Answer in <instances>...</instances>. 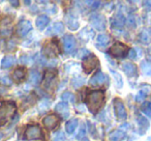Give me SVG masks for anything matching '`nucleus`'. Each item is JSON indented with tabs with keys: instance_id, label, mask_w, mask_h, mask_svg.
I'll return each mask as SVG.
<instances>
[{
	"instance_id": "obj_28",
	"label": "nucleus",
	"mask_w": 151,
	"mask_h": 141,
	"mask_svg": "<svg viewBox=\"0 0 151 141\" xmlns=\"http://www.w3.org/2000/svg\"><path fill=\"white\" fill-rule=\"evenodd\" d=\"M61 99L63 100L64 102H67V103H71L73 104L76 102V97L73 93L70 91H65L61 95Z\"/></svg>"
},
{
	"instance_id": "obj_6",
	"label": "nucleus",
	"mask_w": 151,
	"mask_h": 141,
	"mask_svg": "<svg viewBox=\"0 0 151 141\" xmlns=\"http://www.w3.org/2000/svg\"><path fill=\"white\" fill-rule=\"evenodd\" d=\"M24 136H25L26 139H29V140H32V139H42V132L38 126H36V124H31V126L27 127Z\"/></svg>"
},
{
	"instance_id": "obj_18",
	"label": "nucleus",
	"mask_w": 151,
	"mask_h": 141,
	"mask_svg": "<svg viewBox=\"0 0 151 141\" xmlns=\"http://www.w3.org/2000/svg\"><path fill=\"white\" fill-rule=\"evenodd\" d=\"M150 91H151V86H150V85H148V84L143 85V86L141 87V90L137 93L136 98H134V99H136V102L144 101V99L146 98V95H148V93H150Z\"/></svg>"
},
{
	"instance_id": "obj_32",
	"label": "nucleus",
	"mask_w": 151,
	"mask_h": 141,
	"mask_svg": "<svg viewBox=\"0 0 151 141\" xmlns=\"http://www.w3.org/2000/svg\"><path fill=\"white\" fill-rule=\"evenodd\" d=\"M141 109L144 112V114H146L148 117H151V103H149V102L143 103V105L141 106Z\"/></svg>"
},
{
	"instance_id": "obj_5",
	"label": "nucleus",
	"mask_w": 151,
	"mask_h": 141,
	"mask_svg": "<svg viewBox=\"0 0 151 141\" xmlns=\"http://www.w3.org/2000/svg\"><path fill=\"white\" fill-rule=\"evenodd\" d=\"M91 26L96 30H105L106 28V18L101 14H93L89 18Z\"/></svg>"
},
{
	"instance_id": "obj_2",
	"label": "nucleus",
	"mask_w": 151,
	"mask_h": 141,
	"mask_svg": "<svg viewBox=\"0 0 151 141\" xmlns=\"http://www.w3.org/2000/svg\"><path fill=\"white\" fill-rule=\"evenodd\" d=\"M16 109L17 107L14 102H4L0 106V127L4 126L7 121H9L16 113Z\"/></svg>"
},
{
	"instance_id": "obj_24",
	"label": "nucleus",
	"mask_w": 151,
	"mask_h": 141,
	"mask_svg": "<svg viewBox=\"0 0 151 141\" xmlns=\"http://www.w3.org/2000/svg\"><path fill=\"white\" fill-rule=\"evenodd\" d=\"M110 43V36L107 35V34L105 33H101L97 35L96 38V46L99 47H103V48H105L106 46H107L108 44Z\"/></svg>"
},
{
	"instance_id": "obj_30",
	"label": "nucleus",
	"mask_w": 151,
	"mask_h": 141,
	"mask_svg": "<svg viewBox=\"0 0 151 141\" xmlns=\"http://www.w3.org/2000/svg\"><path fill=\"white\" fill-rule=\"evenodd\" d=\"M55 79V74L53 72H47L46 76H45V87H49L53 80Z\"/></svg>"
},
{
	"instance_id": "obj_4",
	"label": "nucleus",
	"mask_w": 151,
	"mask_h": 141,
	"mask_svg": "<svg viewBox=\"0 0 151 141\" xmlns=\"http://www.w3.org/2000/svg\"><path fill=\"white\" fill-rule=\"evenodd\" d=\"M126 52H127V47L126 45L122 44L120 42H117L111 47L110 49V53L113 57H116V58H123L125 57Z\"/></svg>"
},
{
	"instance_id": "obj_17",
	"label": "nucleus",
	"mask_w": 151,
	"mask_h": 141,
	"mask_svg": "<svg viewBox=\"0 0 151 141\" xmlns=\"http://www.w3.org/2000/svg\"><path fill=\"white\" fill-rule=\"evenodd\" d=\"M64 29V26H63L62 22H56V23L53 24V26H51L48 29V31L46 32L47 35H56L59 34L63 31Z\"/></svg>"
},
{
	"instance_id": "obj_42",
	"label": "nucleus",
	"mask_w": 151,
	"mask_h": 141,
	"mask_svg": "<svg viewBox=\"0 0 151 141\" xmlns=\"http://www.w3.org/2000/svg\"><path fill=\"white\" fill-rule=\"evenodd\" d=\"M9 2H11V4H13V7H19V1H14V0H12Z\"/></svg>"
},
{
	"instance_id": "obj_38",
	"label": "nucleus",
	"mask_w": 151,
	"mask_h": 141,
	"mask_svg": "<svg viewBox=\"0 0 151 141\" xmlns=\"http://www.w3.org/2000/svg\"><path fill=\"white\" fill-rule=\"evenodd\" d=\"M11 33H12V30L7 29V28L0 30V36H9V35H11Z\"/></svg>"
},
{
	"instance_id": "obj_43",
	"label": "nucleus",
	"mask_w": 151,
	"mask_h": 141,
	"mask_svg": "<svg viewBox=\"0 0 151 141\" xmlns=\"http://www.w3.org/2000/svg\"><path fill=\"white\" fill-rule=\"evenodd\" d=\"M82 141H90V140H89L88 138H86V137H85L84 139H82Z\"/></svg>"
},
{
	"instance_id": "obj_25",
	"label": "nucleus",
	"mask_w": 151,
	"mask_h": 141,
	"mask_svg": "<svg viewBox=\"0 0 151 141\" xmlns=\"http://www.w3.org/2000/svg\"><path fill=\"white\" fill-rule=\"evenodd\" d=\"M125 138V134L121 130H115L110 134V141H123Z\"/></svg>"
},
{
	"instance_id": "obj_3",
	"label": "nucleus",
	"mask_w": 151,
	"mask_h": 141,
	"mask_svg": "<svg viewBox=\"0 0 151 141\" xmlns=\"http://www.w3.org/2000/svg\"><path fill=\"white\" fill-rule=\"evenodd\" d=\"M97 65H99V59L93 54H89L88 56L85 57L84 61L82 63V67L86 74H89V73L92 72L93 69H96Z\"/></svg>"
},
{
	"instance_id": "obj_15",
	"label": "nucleus",
	"mask_w": 151,
	"mask_h": 141,
	"mask_svg": "<svg viewBox=\"0 0 151 141\" xmlns=\"http://www.w3.org/2000/svg\"><path fill=\"white\" fill-rule=\"evenodd\" d=\"M122 69L126 74V76L132 78V77L137 76V67L132 62H124L122 64Z\"/></svg>"
},
{
	"instance_id": "obj_34",
	"label": "nucleus",
	"mask_w": 151,
	"mask_h": 141,
	"mask_svg": "<svg viewBox=\"0 0 151 141\" xmlns=\"http://www.w3.org/2000/svg\"><path fill=\"white\" fill-rule=\"evenodd\" d=\"M52 141H65V136H64V133L59 131V132L55 133L54 137H53V140Z\"/></svg>"
},
{
	"instance_id": "obj_39",
	"label": "nucleus",
	"mask_w": 151,
	"mask_h": 141,
	"mask_svg": "<svg viewBox=\"0 0 151 141\" xmlns=\"http://www.w3.org/2000/svg\"><path fill=\"white\" fill-rule=\"evenodd\" d=\"M128 57L130 59H136L137 58V53H136V50L134 49H130L128 51Z\"/></svg>"
},
{
	"instance_id": "obj_41",
	"label": "nucleus",
	"mask_w": 151,
	"mask_h": 141,
	"mask_svg": "<svg viewBox=\"0 0 151 141\" xmlns=\"http://www.w3.org/2000/svg\"><path fill=\"white\" fill-rule=\"evenodd\" d=\"M143 7H147V9H151V1H144L143 2Z\"/></svg>"
},
{
	"instance_id": "obj_1",
	"label": "nucleus",
	"mask_w": 151,
	"mask_h": 141,
	"mask_svg": "<svg viewBox=\"0 0 151 141\" xmlns=\"http://www.w3.org/2000/svg\"><path fill=\"white\" fill-rule=\"evenodd\" d=\"M105 100V93L101 90H93L87 95V106L91 113H96Z\"/></svg>"
},
{
	"instance_id": "obj_7",
	"label": "nucleus",
	"mask_w": 151,
	"mask_h": 141,
	"mask_svg": "<svg viewBox=\"0 0 151 141\" xmlns=\"http://www.w3.org/2000/svg\"><path fill=\"white\" fill-rule=\"evenodd\" d=\"M32 30V25L28 20H22L16 27V32L19 36H25Z\"/></svg>"
},
{
	"instance_id": "obj_44",
	"label": "nucleus",
	"mask_w": 151,
	"mask_h": 141,
	"mask_svg": "<svg viewBox=\"0 0 151 141\" xmlns=\"http://www.w3.org/2000/svg\"><path fill=\"white\" fill-rule=\"evenodd\" d=\"M1 138H2V134L0 133V140H1Z\"/></svg>"
},
{
	"instance_id": "obj_12",
	"label": "nucleus",
	"mask_w": 151,
	"mask_h": 141,
	"mask_svg": "<svg viewBox=\"0 0 151 141\" xmlns=\"http://www.w3.org/2000/svg\"><path fill=\"white\" fill-rule=\"evenodd\" d=\"M126 22V19L122 14L118 13L116 15H114L113 17L111 18V27L112 28H121L124 26Z\"/></svg>"
},
{
	"instance_id": "obj_35",
	"label": "nucleus",
	"mask_w": 151,
	"mask_h": 141,
	"mask_svg": "<svg viewBox=\"0 0 151 141\" xmlns=\"http://www.w3.org/2000/svg\"><path fill=\"white\" fill-rule=\"evenodd\" d=\"M127 26L129 28H136L137 24H136V18L134 16H129L127 18Z\"/></svg>"
},
{
	"instance_id": "obj_20",
	"label": "nucleus",
	"mask_w": 151,
	"mask_h": 141,
	"mask_svg": "<svg viewBox=\"0 0 151 141\" xmlns=\"http://www.w3.org/2000/svg\"><path fill=\"white\" fill-rule=\"evenodd\" d=\"M16 63V58L13 55H6L1 61V69H9Z\"/></svg>"
},
{
	"instance_id": "obj_19",
	"label": "nucleus",
	"mask_w": 151,
	"mask_h": 141,
	"mask_svg": "<svg viewBox=\"0 0 151 141\" xmlns=\"http://www.w3.org/2000/svg\"><path fill=\"white\" fill-rule=\"evenodd\" d=\"M49 22H50V19H49L47 16H45V15L38 16V17L36 18V21H35L36 27H37L40 30H44L45 28L48 26Z\"/></svg>"
},
{
	"instance_id": "obj_14",
	"label": "nucleus",
	"mask_w": 151,
	"mask_h": 141,
	"mask_svg": "<svg viewBox=\"0 0 151 141\" xmlns=\"http://www.w3.org/2000/svg\"><path fill=\"white\" fill-rule=\"evenodd\" d=\"M105 82H106V76L104 75L103 72H101V71L95 73L94 76H92V78H91L90 81H89L91 86H101V85H104Z\"/></svg>"
},
{
	"instance_id": "obj_33",
	"label": "nucleus",
	"mask_w": 151,
	"mask_h": 141,
	"mask_svg": "<svg viewBox=\"0 0 151 141\" xmlns=\"http://www.w3.org/2000/svg\"><path fill=\"white\" fill-rule=\"evenodd\" d=\"M84 83H85V79L83 78V77H76V78H73V80H71V84H73V86L76 87V88L82 86Z\"/></svg>"
},
{
	"instance_id": "obj_29",
	"label": "nucleus",
	"mask_w": 151,
	"mask_h": 141,
	"mask_svg": "<svg viewBox=\"0 0 151 141\" xmlns=\"http://www.w3.org/2000/svg\"><path fill=\"white\" fill-rule=\"evenodd\" d=\"M141 69L142 72L146 76H151V63L147 62V61H142L141 63Z\"/></svg>"
},
{
	"instance_id": "obj_40",
	"label": "nucleus",
	"mask_w": 151,
	"mask_h": 141,
	"mask_svg": "<svg viewBox=\"0 0 151 141\" xmlns=\"http://www.w3.org/2000/svg\"><path fill=\"white\" fill-rule=\"evenodd\" d=\"M146 59H147V61L151 62V48L147 50V52H146Z\"/></svg>"
},
{
	"instance_id": "obj_22",
	"label": "nucleus",
	"mask_w": 151,
	"mask_h": 141,
	"mask_svg": "<svg viewBox=\"0 0 151 141\" xmlns=\"http://www.w3.org/2000/svg\"><path fill=\"white\" fill-rule=\"evenodd\" d=\"M137 124L139 126V129L141 130L142 134H145V132L147 131V129L149 128V121L144 117V116H138L137 118Z\"/></svg>"
},
{
	"instance_id": "obj_31",
	"label": "nucleus",
	"mask_w": 151,
	"mask_h": 141,
	"mask_svg": "<svg viewBox=\"0 0 151 141\" xmlns=\"http://www.w3.org/2000/svg\"><path fill=\"white\" fill-rule=\"evenodd\" d=\"M0 84L3 86H11L13 84V80L7 75H1L0 76Z\"/></svg>"
},
{
	"instance_id": "obj_45",
	"label": "nucleus",
	"mask_w": 151,
	"mask_h": 141,
	"mask_svg": "<svg viewBox=\"0 0 151 141\" xmlns=\"http://www.w3.org/2000/svg\"><path fill=\"white\" fill-rule=\"evenodd\" d=\"M149 141H151V137H150V138H149Z\"/></svg>"
},
{
	"instance_id": "obj_27",
	"label": "nucleus",
	"mask_w": 151,
	"mask_h": 141,
	"mask_svg": "<svg viewBox=\"0 0 151 141\" xmlns=\"http://www.w3.org/2000/svg\"><path fill=\"white\" fill-rule=\"evenodd\" d=\"M111 74H112V76H113L114 80H115V83H116V86H117V88H122V86H123V81H122L121 75H120L119 73L113 71V69H111Z\"/></svg>"
},
{
	"instance_id": "obj_10",
	"label": "nucleus",
	"mask_w": 151,
	"mask_h": 141,
	"mask_svg": "<svg viewBox=\"0 0 151 141\" xmlns=\"http://www.w3.org/2000/svg\"><path fill=\"white\" fill-rule=\"evenodd\" d=\"M64 21L66 23L67 27L70 30L75 31L79 28V22H78V18L76 17L73 13H68L64 18Z\"/></svg>"
},
{
	"instance_id": "obj_37",
	"label": "nucleus",
	"mask_w": 151,
	"mask_h": 141,
	"mask_svg": "<svg viewBox=\"0 0 151 141\" xmlns=\"http://www.w3.org/2000/svg\"><path fill=\"white\" fill-rule=\"evenodd\" d=\"M85 137H86V130H85V124H83V126L81 127L80 133L78 134L77 138H78V139H81V138H85Z\"/></svg>"
},
{
	"instance_id": "obj_8",
	"label": "nucleus",
	"mask_w": 151,
	"mask_h": 141,
	"mask_svg": "<svg viewBox=\"0 0 151 141\" xmlns=\"http://www.w3.org/2000/svg\"><path fill=\"white\" fill-rule=\"evenodd\" d=\"M42 124L48 130H54L59 124V119L55 114H49L42 119Z\"/></svg>"
},
{
	"instance_id": "obj_13",
	"label": "nucleus",
	"mask_w": 151,
	"mask_h": 141,
	"mask_svg": "<svg viewBox=\"0 0 151 141\" xmlns=\"http://www.w3.org/2000/svg\"><path fill=\"white\" fill-rule=\"evenodd\" d=\"M138 38L143 45L151 44V28L145 27L144 29H142V31L139 33Z\"/></svg>"
},
{
	"instance_id": "obj_16",
	"label": "nucleus",
	"mask_w": 151,
	"mask_h": 141,
	"mask_svg": "<svg viewBox=\"0 0 151 141\" xmlns=\"http://www.w3.org/2000/svg\"><path fill=\"white\" fill-rule=\"evenodd\" d=\"M55 111L58 114H60L63 118H67L69 116V107L66 103H58L55 107Z\"/></svg>"
},
{
	"instance_id": "obj_9",
	"label": "nucleus",
	"mask_w": 151,
	"mask_h": 141,
	"mask_svg": "<svg viewBox=\"0 0 151 141\" xmlns=\"http://www.w3.org/2000/svg\"><path fill=\"white\" fill-rule=\"evenodd\" d=\"M114 109H115V113L119 119H125L126 116H127V113H126L123 103L119 99L114 100Z\"/></svg>"
},
{
	"instance_id": "obj_11",
	"label": "nucleus",
	"mask_w": 151,
	"mask_h": 141,
	"mask_svg": "<svg viewBox=\"0 0 151 141\" xmlns=\"http://www.w3.org/2000/svg\"><path fill=\"white\" fill-rule=\"evenodd\" d=\"M63 47H64V51L66 53H69L75 49L76 47V38L73 35L70 34H66L63 38Z\"/></svg>"
},
{
	"instance_id": "obj_36",
	"label": "nucleus",
	"mask_w": 151,
	"mask_h": 141,
	"mask_svg": "<svg viewBox=\"0 0 151 141\" xmlns=\"http://www.w3.org/2000/svg\"><path fill=\"white\" fill-rule=\"evenodd\" d=\"M85 4H90L89 7H92V9H99V5L101 4V1H85Z\"/></svg>"
},
{
	"instance_id": "obj_23",
	"label": "nucleus",
	"mask_w": 151,
	"mask_h": 141,
	"mask_svg": "<svg viewBox=\"0 0 151 141\" xmlns=\"http://www.w3.org/2000/svg\"><path fill=\"white\" fill-rule=\"evenodd\" d=\"M78 124H79L78 118H71V119L68 120V121L66 122V124H65V130H66V132L68 133V134H73L76 131V129H77V127H78Z\"/></svg>"
},
{
	"instance_id": "obj_21",
	"label": "nucleus",
	"mask_w": 151,
	"mask_h": 141,
	"mask_svg": "<svg viewBox=\"0 0 151 141\" xmlns=\"http://www.w3.org/2000/svg\"><path fill=\"white\" fill-rule=\"evenodd\" d=\"M42 80V74L37 71H30L29 73V82L33 85H38Z\"/></svg>"
},
{
	"instance_id": "obj_26",
	"label": "nucleus",
	"mask_w": 151,
	"mask_h": 141,
	"mask_svg": "<svg viewBox=\"0 0 151 141\" xmlns=\"http://www.w3.org/2000/svg\"><path fill=\"white\" fill-rule=\"evenodd\" d=\"M26 76V71L24 67H18L14 71V79L17 81H22Z\"/></svg>"
}]
</instances>
